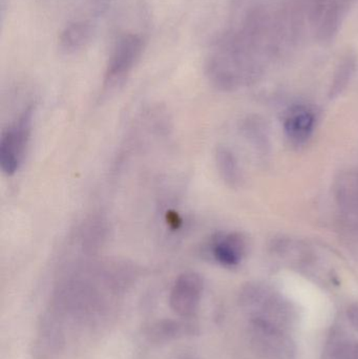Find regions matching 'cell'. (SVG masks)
Returning <instances> with one entry per match:
<instances>
[{
	"label": "cell",
	"mask_w": 358,
	"mask_h": 359,
	"mask_svg": "<svg viewBox=\"0 0 358 359\" xmlns=\"http://www.w3.org/2000/svg\"><path fill=\"white\" fill-rule=\"evenodd\" d=\"M145 48V38L136 32L120 34L113 42L105 67L104 90L121 86L140 61Z\"/></svg>",
	"instance_id": "1"
},
{
	"label": "cell",
	"mask_w": 358,
	"mask_h": 359,
	"mask_svg": "<svg viewBox=\"0 0 358 359\" xmlns=\"http://www.w3.org/2000/svg\"><path fill=\"white\" fill-rule=\"evenodd\" d=\"M33 107H25L2 133L0 139V166L6 176H13L20 170L27 155L33 126Z\"/></svg>",
	"instance_id": "2"
},
{
	"label": "cell",
	"mask_w": 358,
	"mask_h": 359,
	"mask_svg": "<svg viewBox=\"0 0 358 359\" xmlns=\"http://www.w3.org/2000/svg\"><path fill=\"white\" fill-rule=\"evenodd\" d=\"M204 283L195 272L180 274L172 284L170 292V307L177 316L191 318L197 314L203 295Z\"/></svg>",
	"instance_id": "3"
},
{
	"label": "cell",
	"mask_w": 358,
	"mask_h": 359,
	"mask_svg": "<svg viewBox=\"0 0 358 359\" xmlns=\"http://www.w3.org/2000/svg\"><path fill=\"white\" fill-rule=\"evenodd\" d=\"M247 251V242L239 232H221L210 240V257L224 267L240 265Z\"/></svg>",
	"instance_id": "4"
},
{
	"label": "cell",
	"mask_w": 358,
	"mask_h": 359,
	"mask_svg": "<svg viewBox=\"0 0 358 359\" xmlns=\"http://www.w3.org/2000/svg\"><path fill=\"white\" fill-rule=\"evenodd\" d=\"M317 117L306 105H294L284 119V132L292 144H305L315 132Z\"/></svg>",
	"instance_id": "5"
},
{
	"label": "cell",
	"mask_w": 358,
	"mask_h": 359,
	"mask_svg": "<svg viewBox=\"0 0 358 359\" xmlns=\"http://www.w3.org/2000/svg\"><path fill=\"white\" fill-rule=\"evenodd\" d=\"M94 34V25L88 19L71 21L63 29L59 38V48L64 54H77L86 48Z\"/></svg>",
	"instance_id": "6"
},
{
	"label": "cell",
	"mask_w": 358,
	"mask_h": 359,
	"mask_svg": "<svg viewBox=\"0 0 358 359\" xmlns=\"http://www.w3.org/2000/svg\"><path fill=\"white\" fill-rule=\"evenodd\" d=\"M216 170L221 179L227 186L231 188H237L243 182L241 166L237 161V156L231 149L226 147H219L214 154Z\"/></svg>",
	"instance_id": "7"
},
{
	"label": "cell",
	"mask_w": 358,
	"mask_h": 359,
	"mask_svg": "<svg viewBox=\"0 0 358 359\" xmlns=\"http://www.w3.org/2000/svg\"><path fill=\"white\" fill-rule=\"evenodd\" d=\"M242 132L254 149H258L263 155L268 153L270 149V139L268 128L262 119L259 117L247 118L242 126Z\"/></svg>",
	"instance_id": "8"
},
{
	"label": "cell",
	"mask_w": 358,
	"mask_h": 359,
	"mask_svg": "<svg viewBox=\"0 0 358 359\" xmlns=\"http://www.w3.org/2000/svg\"><path fill=\"white\" fill-rule=\"evenodd\" d=\"M353 73V65L351 62L345 63L340 69L336 79H334L333 86L330 92V98H336L338 95L342 94L343 90L346 88L347 84L350 81L351 76Z\"/></svg>",
	"instance_id": "9"
},
{
	"label": "cell",
	"mask_w": 358,
	"mask_h": 359,
	"mask_svg": "<svg viewBox=\"0 0 358 359\" xmlns=\"http://www.w3.org/2000/svg\"><path fill=\"white\" fill-rule=\"evenodd\" d=\"M330 359H357L358 346L351 343H340L330 350Z\"/></svg>",
	"instance_id": "10"
},
{
	"label": "cell",
	"mask_w": 358,
	"mask_h": 359,
	"mask_svg": "<svg viewBox=\"0 0 358 359\" xmlns=\"http://www.w3.org/2000/svg\"><path fill=\"white\" fill-rule=\"evenodd\" d=\"M349 322L352 325L353 328L358 331V304H353L348 308L347 311Z\"/></svg>",
	"instance_id": "11"
},
{
	"label": "cell",
	"mask_w": 358,
	"mask_h": 359,
	"mask_svg": "<svg viewBox=\"0 0 358 359\" xmlns=\"http://www.w3.org/2000/svg\"><path fill=\"white\" fill-rule=\"evenodd\" d=\"M353 176H354V183H355V189H357V215L358 213V168L357 170H353Z\"/></svg>",
	"instance_id": "12"
}]
</instances>
